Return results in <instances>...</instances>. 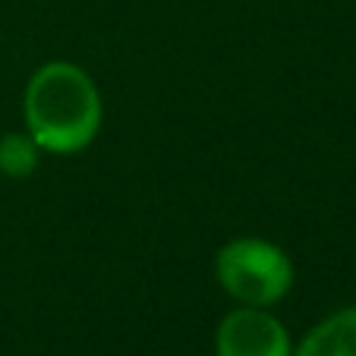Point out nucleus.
Listing matches in <instances>:
<instances>
[{
  "label": "nucleus",
  "instance_id": "5",
  "mask_svg": "<svg viewBox=\"0 0 356 356\" xmlns=\"http://www.w3.org/2000/svg\"><path fill=\"white\" fill-rule=\"evenodd\" d=\"M41 155H44L41 145L26 129L3 133L0 136V177H7V180H29L38 170Z\"/></svg>",
  "mask_w": 356,
  "mask_h": 356
},
{
  "label": "nucleus",
  "instance_id": "2",
  "mask_svg": "<svg viewBox=\"0 0 356 356\" xmlns=\"http://www.w3.org/2000/svg\"><path fill=\"white\" fill-rule=\"evenodd\" d=\"M293 262L265 236H234L215 252V281L236 306L271 309L293 290Z\"/></svg>",
  "mask_w": 356,
  "mask_h": 356
},
{
  "label": "nucleus",
  "instance_id": "1",
  "mask_svg": "<svg viewBox=\"0 0 356 356\" xmlns=\"http://www.w3.org/2000/svg\"><path fill=\"white\" fill-rule=\"evenodd\" d=\"M22 120L44 155L70 158L98 139L104 101L88 70L73 60H47L26 82Z\"/></svg>",
  "mask_w": 356,
  "mask_h": 356
},
{
  "label": "nucleus",
  "instance_id": "3",
  "mask_svg": "<svg viewBox=\"0 0 356 356\" xmlns=\"http://www.w3.org/2000/svg\"><path fill=\"white\" fill-rule=\"evenodd\" d=\"M215 356H293V341L271 309L236 306L218 322Z\"/></svg>",
  "mask_w": 356,
  "mask_h": 356
},
{
  "label": "nucleus",
  "instance_id": "4",
  "mask_svg": "<svg viewBox=\"0 0 356 356\" xmlns=\"http://www.w3.org/2000/svg\"><path fill=\"white\" fill-rule=\"evenodd\" d=\"M293 356H356V302L312 325Z\"/></svg>",
  "mask_w": 356,
  "mask_h": 356
}]
</instances>
